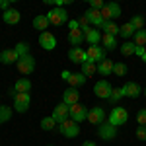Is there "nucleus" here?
Segmentation results:
<instances>
[{"mask_svg":"<svg viewBox=\"0 0 146 146\" xmlns=\"http://www.w3.org/2000/svg\"><path fill=\"white\" fill-rule=\"evenodd\" d=\"M84 16H86V20H88L92 25H96V27H103V23H105V20H103V16H101L100 10H92V8H88V10L84 12Z\"/></svg>","mask_w":146,"mask_h":146,"instance_id":"dca6fc26","label":"nucleus"},{"mask_svg":"<svg viewBox=\"0 0 146 146\" xmlns=\"http://www.w3.org/2000/svg\"><path fill=\"white\" fill-rule=\"evenodd\" d=\"M98 135L101 140H113L117 136V127L111 123H101L98 125Z\"/></svg>","mask_w":146,"mask_h":146,"instance_id":"1a4fd4ad","label":"nucleus"},{"mask_svg":"<svg viewBox=\"0 0 146 146\" xmlns=\"http://www.w3.org/2000/svg\"><path fill=\"white\" fill-rule=\"evenodd\" d=\"M140 58H142V60H144V62H146V53H144V55H142V56H140Z\"/></svg>","mask_w":146,"mask_h":146,"instance_id":"49530a36","label":"nucleus"},{"mask_svg":"<svg viewBox=\"0 0 146 146\" xmlns=\"http://www.w3.org/2000/svg\"><path fill=\"white\" fill-rule=\"evenodd\" d=\"M84 37H86V41H88L90 45H100L101 33H100V29H94V27H92V29H90L86 35H84Z\"/></svg>","mask_w":146,"mask_h":146,"instance_id":"cd10ccee","label":"nucleus"},{"mask_svg":"<svg viewBox=\"0 0 146 146\" xmlns=\"http://www.w3.org/2000/svg\"><path fill=\"white\" fill-rule=\"evenodd\" d=\"M47 146H53V144H47Z\"/></svg>","mask_w":146,"mask_h":146,"instance_id":"de8ad7c7","label":"nucleus"},{"mask_svg":"<svg viewBox=\"0 0 146 146\" xmlns=\"http://www.w3.org/2000/svg\"><path fill=\"white\" fill-rule=\"evenodd\" d=\"M113 66H115V62L109 60V58H105V60H101L98 64V72L101 76H109V74H113Z\"/></svg>","mask_w":146,"mask_h":146,"instance_id":"b1692460","label":"nucleus"},{"mask_svg":"<svg viewBox=\"0 0 146 146\" xmlns=\"http://www.w3.org/2000/svg\"><path fill=\"white\" fill-rule=\"evenodd\" d=\"M131 23H133V27H135L136 31L144 29V16H140V14L133 16V18H131Z\"/></svg>","mask_w":146,"mask_h":146,"instance_id":"473e14b6","label":"nucleus"},{"mask_svg":"<svg viewBox=\"0 0 146 146\" xmlns=\"http://www.w3.org/2000/svg\"><path fill=\"white\" fill-rule=\"evenodd\" d=\"M136 123L146 127V107L144 109H138V113H136Z\"/></svg>","mask_w":146,"mask_h":146,"instance_id":"58836bf2","label":"nucleus"},{"mask_svg":"<svg viewBox=\"0 0 146 146\" xmlns=\"http://www.w3.org/2000/svg\"><path fill=\"white\" fill-rule=\"evenodd\" d=\"M0 98H2V94H0Z\"/></svg>","mask_w":146,"mask_h":146,"instance_id":"09e8293b","label":"nucleus"},{"mask_svg":"<svg viewBox=\"0 0 146 146\" xmlns=\"http://www.w3.org/2000/svg\"><path fill=\"white\" fill-rule=\"evenodd\" d=\"M14 90L18 92V94H29V92H31V80H27V78L16 80V84H14Z\"/></svg>","mask_w":146,"mask_h":146,"instance_id":"5701e85b","label":"nucleus"},{"mask_svg":"<svg viewBox=\"0 0 146 146\" xmlns=\"http://www.w3.org/2000/svg\"><path fill=\"white\" fill-rule=\"evenodd\" d=\"M119 51H121V55L123 56H133L136 51V45L133 43V41H125L123 45L119 47Z\"/></svg>","mask_w":146,"mask_h":146,"instance_id":"c756f323","label":"nucleus"},{"mask_svg":"<svg viewBox=\"0 0 146 146\" xmlns=\"http://www.w3.org/2000/svg\"><path fill=\"white\" fill-rule=\"evenodd\" d=\"M82 146H98V144H96L94 140H86V142H84V144H82Z\"/></svg>","mask_w":146,"mask_h":146,"instance_id":"a18cd8bd","label":"nucleus"},{"mask_svg":"<svg viewBox=\"0 0 146 146\" xmlns=\"http://www.w3.org/2000/svg\"><path fill=\"white\" fill-rule=\"evenodd\" d=\"M135 33H136V29L133 27V23H131V22L123 23V25H121V29H119V35H121V37H125L127 41H129L131 37H135Z\"/></svg>","mask_w":146,"mask_h":146,"instance_id":"a878e982","label":"nucleus"},{"mask_svg":"<svg viewBox=\"0 0 146 146\" xmlns=\"http://www.w3.org/2000/svg\"><path fill=\"white\" fill-rule=\"evenodd\" d=\"M55 127H56V121L53 117H43V119H41V129H43V131H53Z\"/></svg>","mask_w":146,"mask_h":146,"instance_id":"72a5a7b5","label":"nucleus"},{"mask_svg":"<svg viewBox=\"0 0 146 146\" xmlns=\"http://www.w3.org/2000/svg\"><path fill=\"white\" fill-rule=\"evenodd\" d=\"M119 29H121V25H117L115 22H105L103 23V27H101V31L103 33H107V35H119Z\"/></svg>","mask_w":146,"mask_h":146,"instance_id":"bb28decb","label":"nucleus"},{"mask_svg":"<svg viewBox=\"0 0 146 146\" xmlns=\"http://www.w3.org/2000/svg\"><path fill=\"white\" fill-rule=\"evenodd\" d=\"M136 138L138 140H146V127H142V125L136 127Z\"/></svg>","mask_w":146,"mask_h":146,"instance_id":"a19ab883","label":"nucleus"},{"mask_svg":"<svg viewBox=\"0 0 146 146\" xmlns=\"http://www.w3.org/2000/svg\"><path fill=\"white\" fill-rule=\"evenodd\" d=\"M68 117H70L74 123H82V121H86V119H88V109H86L82 103H76V105H72V107H70Z\"/></svg>","mask_w":146,"mask_h":146,"instance_id":"6e6552de","label":"nucleus"},{"mask_svg":"<svg viewBox=\"0 0 146 146\" xmlns=\"http://www.w3.org/2000/svg\"><path fill=\"white\" fill-rule=\"evenodd\" d=\"M125 98V90L123 88H115V90L111 92V96H109V100L107 101H111V103H117L119 100H123Z\"/></svg>","mask_w":146,"mask_h":146,"instance_id":"c9c22d12","label":"nucleus"},{"mask_svg":"<svg viewBox=\"0 0 146 146\" xmlns=\"http://www.w3.org/2000/svg\"><path fill=\"white\" fill-rule=\"evenodd\" d=\"M68 41H70V45L72 47H80L84 41H86V37H84V31H80V29H74V31H68Z\"/></svg>","mask_w":146,"mask_h":146,"instance_id":"412c9836","label":"nucleus"},{"mask_svg":"<svg viewBox=\"0 0 146 146\" xmlns=\"http://www.w3.org/2000/svg\"><path fill=\"white\" fill-rule=\"evenodd\" d=\"M18 60H20V56L14 49H6L0 53V62H4V64H18Z\"/></svg>","mask_w":146,"mask_h":146,"instance_id":"a211bd4d","label":"nucleus"},{"mask_svg":"<svg viewBox=\"0 0 146 146\" xmlns=\"http://www.w3.org/2000/svg\"><path fill=\"white\" fill-rule=\"evenodd\" d=\"M127 121H129V111H127L125 107H121V105H117L115 109H111L109 117H107V123L115 125V127H121V125H125Z\"/></svg>","mask_w":146,"mask_h":146,"instance_id":"f03ea898","label":"nucleus"},{"mask_svg":"<svg viewBox=\"0 0 146 146\" xmlns=\"http://www.w3.org/2000/svg\"><path fill=\"white\" fill-rule=\"evenodd\" d=\"M0 8L6 12V10H10V0H0Z\"/></svg>","mask_w":146,"mask_h":146,"instance_id":"37998d69","label":"nucleus"},{"mask_svg":"<svg viewBox=\"0 0 146 146\" xmlns=\"http://www.w3.org/2000/svg\"><path fill=\"white\" fill-rule=\"evenodd\" d=\"M127 72H129V68L125 62H115V66H113V74H117V76H127Z\"/></svg>","mask_w":146,"mask_h":146,"instance_id":"e433bc0d","label":"nucleus"},{"mask_svg":"<svg viewBox=\"0 0 146 146\" xmlns=\"http://www.w3.org/2000/svg\"><path fill=\"white\" fill-rule=\"evenodd\" d=\"M101 16H103L105 22H115L121 16V6L117 2H105V6L101 10Z\"/></svg>","mask_w":146,"mask_h":146,"instance_id":"20e7f679","label":"nucleus"},{"mask_svg":"<svg viewBox=\"0 0 146 146\" xmlns=\"http://www.w3.org/2000/svg\"><path fill=\"white\" fill-rule=\"evenodd\" d=\"M29 101H31V96L29 94H18L14 98V109L18 113H25L29 109Z\"/></svg>","mask_w":146,"mask_h":146,"instance_id":"9d476101","label":"nucleus"},{"mask_svg":"<svg viewBox=\"0 0 146 146\" xmlns=\"http://www.w3.org/2000/svg\"><path fill=\"white\" fill-rule=\"evenodd\" d=\"M123 90H125V98H133V100L142 94V88H140L136 82H127L123 86Z\"/></svg>","mask_w":146,"mask_h":146,"instance_id":"6ab92c4d","label":"nucleus"},{"mask_svg":"<svg viewBox=\"0 0 146 146\" xmlns=\"http://www.w3.org/2000/svg\"><path fill=\"white\" fill-rule=\"evenodd\" d=\"M0 125H2V123H0Z\"/></svg>","mask_w":146,"mask_h":146,"instance_id":"8fccbe9b","label":"nucleus"},{"mask_svg":"<svg viewBox=\"0 0 146 146\" xmlns=\"http://www.w3.org/2000/svg\"><path fill=\"white\" fill-rule=\"evenodd\" d=\"M16 68H18V72L20 74H23V76H27V74H31L35 70V58L31 55L27 56H22L20 60H18V64H16Z\"/></svg>","mask_w":146,"mask_h":146,"instance_id":"423d86ee","label":"nucleus"},{"mask_svg":"<svg viewBox=\"0 0 146 146\" xmlns=\"http://www.w3.org/2000/svg\"><path fill=\"white\" fill-rule=\"evenodd\" d=\"M133 43H135L136 47H146V27L135 33V37H133Z\"/></svg>","mask_w":146,"mask_h":146,"instance_id":"7c9ffc66","label":"nucleus"},{"mask_svg":"<svg viewBox=\"0 0 146 146\" xmlns=\"http://www.w3.org/2000/svg\"><path fill=\"white\" fill-rule=\"evenodd\" d=\"M2 20H4V23H8V25H16V23H20V20H22V14L18 10H14V8H10V10H6L2 14Z\"/></svg>","mask_w":146,"mask_h":146,"instance_id":"f3484780","label":"nucleus"},{"mask_svg":"<svg viewBox=\"0 0 146 146\" xmlns=\"http://www.w3.org/2000/svg\"><path fill=\"white\" fill-rule=\"evenodd\" d=\"M68 27H70V31H74V29H80L78 20H70V22H68Z\"/></svg>","mask_w":146,"mask_h":146,"instance_id":"79ce46f5","label":"nucleus"},{"mask_svg":"<svg viewBox=\"0 0 146 146\" xmlns=\"http://www.w3.org/2000/svg\"><path fill=\"white\" fill-rule=\"evenodd\" d=\"M14 51L18 53V56H20V58H22V56H27V55H29V45H27L25 41H20V43L16 45V49H14Z\"/></svg>","mask_w":146,"mask_h":146,"instance_id":"2f4dec72","label":"nucleus"},{"mask_svg":"<svg viewBox=\"0 0 146 146\" xmlns=\"http://www.w3.org/2000/svg\"><path fill=\"white\" fill-rule=\"evenodd\" d=\"M12 119V109L6 105H0V123H8Z\"/></svg>","mask_w":146,"mask_h":146,"instance_id":"f704fd0d","label":"nucleus"},{"mask_svg":"<svg viewBox=\"0 0 146 146\" xmlns=\"http://www.w3.org/2000/svg\"><path fill=\"white\" fill-rule=\"evenodd\" d=\"M144 94H146V92H144Z\"/></svg>","mask_w":146,"mask_h":146,"instance_id":"3c124183","label":"nucleus"},{"mask_svg":"<svg viewBox=\"0 0 146 146\" xmlns=\"http://www.w3.org/2000/svg\"><path fill=\"white\" fill-rule=\"evenodd\" d=\"M78 23H80V31H84V35H86V33L92 29V27H90V22L86 20V16H82V18L78 20Z\"/></svg>","mask_w":146,"mask_h":146,"instance_id":"4c0bfd02","label":"nucleus"},{"mask_svg":"<svg viewBox=\"0 0 146 146\" xmlns=\"http://www.w3.org/2000/svg\"><path fill=\"white\" fill-rule=\"evenodd\" d=\"M101 43H103L105 51H115V47H119L117 45V37L115 35H107V33L101 35Z\"/></svg>","mask_w":146,"mask_h":146,"instance_id":"393cba45","label":"nucleus"},{"mask_svg":"<svg viewBox=\"0 0 146 146\" xmlns=\"http://www.w3.org/2000/svg\"><path fill=\"white\" fill-rule=\"evenodd\" d=\"M103 6H105V2L103 0H90V8L92 10H103Z\"/></svg>","mask_w":146,"mask_h":146,"instance_id":"ea45409f","label":"nucleus"},{"mask_svg":"<svg viewBox=\"0 0 146 146\" xmlns=\"http://www.w3.org/2000/svg\"><path fill=\"white\" fill-rule=\"evenodd\" d=\"M62 103H66L68 107H72V105L80 103V92H78V88H66V90L62 92Z\"/></svg>","mask_w":146,"mask_h":146,"instance_id":"f8f14e48","label":"nucleus"},{"mask_svg":"<svg viewBox=\"0 0 146 146\" xmlns=\"http://www.w3.org/2000/svg\"><path fill=\"white\" fill-rule=\"evenodd\" d=\"M88 121H90L92 125H101V123H105V111H103V107L96 105V107L88 109Z\"/></svg>","mask_w":146,"mask_h":146,"instance_id":"9b49d317","label":"nucleus"},{"mask_svg":"<svg viewBox=\"0 0 146 146\" xmlns=\"http://www.w3.org/2000/svg\"><path fill=\"white\" fill-rule=\"evenodd\" d=\"M58 133L62 136H66V138H74V136L80 135V125L74 123L72 119H66L64 123L58 125Z\"/></svg>","mask_w":146,"mask_h":146,"instance_id":"7ed1b4c3","label":"nucleus"},{"mask_svg":"<svg viewBox=\"0 0 146 146\" xmlns=\"http://www.w3.org/2000/svg\"><path fill=\"white\" fill-rule=\"evenodd\" d=\"M146 53V47H136V51H135V55H138V56H142Z\"/></svg>","mask_w":146,"mask_h":146,"instance_id":"c03bdc74","label":"nucleus"},{"mask_svg":"<svg viewBox=\"0 0 146 146\" xmlns=\"http://www.w3.org/2000/svg\"><path fill=\"white\" fill-rule=\"evenodd\" d=\"M86 55H88V60L94 62V64H100L101 60H105V49L100 45H90L86 49Z\"/></svg>","mask_w":146,"mask_h":146,"instance_id":"0eeeda50","label":"nucleus"},{"mask_svg":"<svg viewBox=\"0 0 146 146\" xmlns=\"http://www.w3.org/2000/svg\"><path fill=\"white\" fill-rule=\"evenodd\" d=\"M113 92V86L109 84V80H98L96 86H94V94L100 98V100H109Z\"/></svg>","mask_w":146,"mask_h":146,"instance_id":"39448f33","label":"nucleus"},{"mask_svg":"<svg viewBox=\"0 0 146 146\" xmlns=\"http://www.w3.org/2000/svg\"><path fill=\"white\" fill-rule=\"evenodd\" d=\"M86 80L88 78H86L82 72H72L66 82H68V88H78V86H82V84H86Z\"/></svg>","mask_w":146,"mask_h":146,"instance_id":"4be33fe9","label":"nucleus"},{"mask_svg":"<svg viewBox=\"0 0 146 146\" xmlns=\"http://www.w3.org/2000/svg\"><path fill=\"white\" fill-rule=\"evenodd\" d=\"M80 66H82L80 72H82L86 78H88V76H94V74L98 72V64H94V62H90V60H86V62H84V64H80Z\"/></svg>","mask_w":146,"mask_h":146,"instance_id":"c85d7f7f","label":"nucleus"},{"mask_svg":"<svg viewBox=\"0 0 146 146\" xmlns=\"http://www.w3.org/2000/svg\"><path fill=\"white\" fill-rule=\"evenodd\" d=\"M51 23H49V18H47V14H39V16H35L33 18V27L37 31H47V27H49Z\"/></svg>","mask_w":146,"mask_h":146,"instance_id":"aec40b11","label":"nucleus"},{"mask_svg":"<svg viewBox=\"0 0 146 146\" xmlns=\"http://www.w3.org/2000/svg\"><path fill=\"white\" fill-rule=\"evenodd\" d=\"M68 111H70V107H68L66 103H58L55 109H53V115L51 117L56 121V125H60V123H64L66 119H70L68 117Z\"/></svg>","mask_w":146,"mask_h":146,"instance_id":"ddd939ff","label":"nucleus"},{"mask_svg":"<svg viewBox=\"0 0 146 146\" xmlns=\"http://www.w3.org/2000/svg\"><path fill=\"white\" fill-rule=\"evenodd\" d=\"M68 58H70V62L84 64V62L88 60V55H86V51H84L82 47H72V49L68 51Z\"/></svg>","mask_w":146,"mask_h":146,"instance_id":"4468645a","label":"nucleus"},{"mask_svg":"<svg viewBox=\"0 0 146 146\" xmlns=\"http://www.w3.org/2000/svg\"><path fill=\"white\" fill-rule=\"evenodd\" d=\"M47 18H49V23H53V25H62V23L70 22L68 12L64 8H55V6L47 12Z\"/></svg>","mask_w":146,"mask_h":146,"instance_id":"f257e3e1","label":"nucleus"},{"mask_svg":"<svg viewBox=\"0 0 146 146\" xmlns=\"http://www.w3.org/2000/svg\"><path fill=\"white\" fill-rule=\"evenodd\" d=\"M39 45L43 47L45 51H53L56 47V37L51 31H43V33L39 35Z\"/></svg>","mask_w":146,"mask_h":146,"instance_id":"2eb2a0df","label":"nucleus"}]
</instances>
